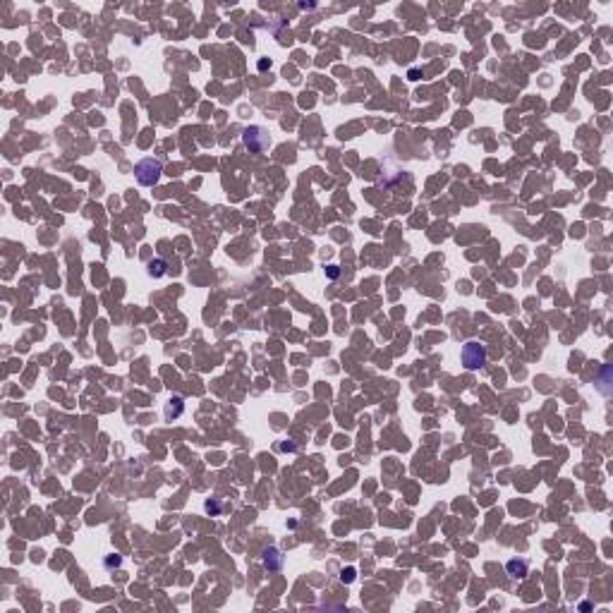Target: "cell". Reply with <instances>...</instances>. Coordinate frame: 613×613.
Wrapping results in <instances>:
<instances>
[{
    "label": "cell",
    "mask_w": 613,
    "mask_h": 613,
    "mask_svg": "<svg viewBox=\"0 0 613 613\" xmlns=\"http://www.w3.org/2000/svg\"><path fill=\"white\" fill-rule=\"evenodd\" d=\"M161 172H163L161 161L144 158V161L137 163V180H139L141 185H156V182H158V177H161Z\"/></svg>",
    "instance_id": "1"
},
{
    "label": "cell",
    "mask_w": 613,
    "mask_h": 613,
    "mask_svg": "<svg viewBox=\"0 0 613 613\" xmlns=\"http://www.w3.org/2000/svg\"><path fill=\"white\" fill-rule=\"evenodd\" d=\"M462 362L467 369H481L486 364V350L479 343H467L462 347Z\"/></svg>",
    "instance_id": "2"
},
{
    "label": "cell",
    "mask_w": 613,
    "mask_h": 613,
    "mask_svg": "<svg viewBox=\"0 0 613 613\" xmlns=\"http://www.w3.org/2000/svg\"><path fill=\"white\" fill-rule=\"evenodd\" d=\"M278 563H280V554L276 549H268V551L264 554V565H266L268 570H278L280 568Z\"/></svg>",
    "instance_id": "3"
},
{
    "label": "cell",
    "mask_w": 613,
    "mask_h": 613,
    "mask_svg": "<svg viewBox=\"0 0 613 613\" xmlns=\"http://www.w3.org/2000/svg\"><path fill=\"white\" fill-rule=\"evenodd\" d=\"M508 573L513 575V577H525V573H527V563L525 560H510L508 563Z\"/></svg>",
    "instance_id": "4"
},
{
    "label": "cell",
    "mask_w": 613,
    "mask_h": 613,
    "mask_svg": "<svg viewBox=\"0 0 613 613\" xmlns=\"http://www.w3.org/2000/svg\"><path fill=\"white\" fill-rule=\"evenodd\" d=\"M163 266H166L163 261H151V264H149V273H151L153 278H158V276H163Z\"/></svg>",
    "instance_id": "5"
}]
</instances>
